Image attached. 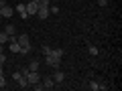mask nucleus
<instances>
[{"instance_id": "dca6fc26", "label": "nucleus", "mask_w": 122, "mask_h": 91, "mask_svg": "<svg viewBox=\"0 0 122 91\" xmlns=\"http://www.w3.org/2000/svg\"><path fill=\"white\" fill-rule=\"evenodd\" d=\"M10 41V35H6L4 30H2V32H0V45H4V43H8Z\"/></svg>"}, {"instance_id": "39448f33", "label": "nucleus", "mask_w": 122, "mask_h": 91, "mask_svg": "<svg viewBox=\"0 0 122 91\" xmlns=\"http://www.w3.org/2000/svg\"><path fill=\"white\" fill-rule=\"evenodd\" d=\"M25 77H26V81H29V85H35V83H39V81H41L39 71H29V73H26Z\"/></svg>"}, {"instance_id": "c85d7f7f", "label": "nucleus", "mask_w": 122, "mask_h": 91, "mask_svg": "<svg viewBox=\"0 0 122 91\" xmlns=\"http://www.w3.org/2000/svg\"><path fill=\"white\" fill-rule=\"evenodd\" d=\"M33 2H37V4H39V0H33Z\"/></svg>"}, {"instance_id": "a211bd4d", "label": "nucleus", "mask_w": 122, "mask_h": 91, "mask_svg": "<svg viewBox=\"0 0 122 91\" xmlns=\"http://www.w3.org/2000/svg\"><path fill=\"white\" fill-rule=\"evenodd\" d=\"M39 6H43V8H49V6H51V0H39Z\"/></svg>"}, {"instance_id": "6ab92c4d", "label": "nucleus", "mask_w": 122, "mask_h": 91, "mask_svg": "<svg viewBox=\"0 0 122 91\" xmlns=\"http://www.w3.org/2000/svg\"><path fill=\"white\" fill-rule=\"evenodd\" d=\"M41 53H43V55H49V53H51V47H49V45H43V47H41Z\"/></svg>"}, {"instance_id": "c756f323", "label": "nucleus", "mask_w": 122, "mask_h": 91, "mask_svg": "<svg viewBox=\"0 0 122 91\" xmlns=\"http://www.w3.org/2000/svg\"><path fill=\"white\" fill-rule=\"evenodd\" d=\"M0 18H2V16H0Z\"/></svg>"}, {"instance_id": "423d86ee", "label": "nucleus", "mask_w": 122, "mask_h": 91, "mask_svg": "<svg viewBox=\"0 0 122 91\" xmlns=\"http://www.w3.org/2000/svg\"><path fill=\"white\" fill-rule=\"evenodd\" d=\"M12 14H14V8L10 4H4L2 8H0V16H2V18H10Z\"/></svg>"}, {"instance_id": "5701e85b", "label": "nucleus", "mask_w": 122, "mask_h": 91, "mask_svg": "<svg viewBox=\"0 0 122 91\" xmlns=\"http://www.w3.org/2000/svg\"><path fill=\"white\" fill-rule=\"evenodd\" d=\"M20 71H14V73H12V79H14V81H18V79H20Z\"/></svg>"}, {"instance_id": "7ed1b4c3", "label": "nucleus", "mask_w": 122, "mask_h": 91, "mask_svg": "<svg viewBox=\"0 0 122 91\" xmlns=\"http://www.w3.org/2000/svg\"><path fill=\"white\" fill-rule=\"evenodd\" d=\"M16 43L20 45L22 49H29V51H33V47H30V39H29V35H20V36H16Z\"/></svg>"}, {"instance_id": "4be33fe9", "label": "nucleus", "mask_w": 122, "mask_h": 91, "mask_svg": "<svg viewBox=\"0 0 122 91\" xmlns=\"http://www.w3.org/2000/svg\"><path fill=\"white\" fill-rule=\"evenodd\" d=\"M49 12H51V14H57V12H59V8H57V6H49Z\"/></svg>"}, {"instance_id": "a878e982", "label": "nucleus", "mask_w": 122, "mask_h": 91, "mask_svg": "<svg viewBox=\"0 0 122 91\" xmlns=\"http://www.w3.org/2000/svg\"><path fill=\"white\" fill-rule=\"evenodd\" d=\"M0 75H4V65H0Z\"/></svg>"}, {"instance_id": "393cba45", "label": "nucleus", "mask_w": 122, "mask_h": 91, "mask_svg": "<svg viewBox=\"0 0 122 91\" xmlns=\"http://www.w3.org/2000/svg\"><path fill=\"white\" fill-rule=\"evenodd\" d=\"M98 4H100L102 8H104V6H108V0H98Z\"/></svg>"}, {"instance_id": "412c9836", "label": "nucleus", "mask_w": 122, "mask_h": 91, "mask_svg": "<svg viewBox=\"0 0 122 91\" xmlns=\"http://www.w3.org/2000/svg\"><path fill=\"white\" fill-rule=\"evenodd\" d=\"M6 87V79H4V75H0V89H4Z\"/></svg>"}, {"instance_id": "6e6552de", "label": "nucleus", "mask_w": 122, "mask_h": 91, "mask_svg": "<svg viewBox=\"0 0 122 91\" xmlns=\"http://www.w3.org/2000/svg\"><path fill=\"white\" fill-rule=\"evenodd\" d=\"M14 12H18V14H20V18H29V14H26V6L22 4V2L14 6Z\"/></svg>"}, {"instance_id": "cd10ccee", "label": "nucleus", "mask_w": 122, "mask_h": 91, "mask_svg": "<svg viewBox=\"0 0 122 91\" xmlns=\"http://www.w3.org/2000/svg\"><path fill=\"white\" fill-rule=\"evenodd\" d=\"M0 53H4V45H0Z\"/></svg>"}, {"instance_id": "ddd939ff", "label": "nucleus", "mask_w": 122, "mask_h": 91, "mask_svg": "<svg viewBox=\"0 0 122 91\" xmlns=\"http://www.w3.org/2000/svg\"><path fill=\"white\" fill-rule=\"evenodd\" d=\"M8 47H10V51H12V53H18V51H20V45H18L16 41H10Z\"/></svg>"}, {"instance_id": "0eeeda50", "label": "nucleus", "mask_w": 122, "mask_h": 91, "mask_svg": "<svg viewBox=\"0 0 122 91\" xmlns=\"http://www.w3.org/2000/svg\"><path fill=\"white\" fill-rule=\"evenodd\" d=\"M53 81H55V83H63V81H65V73H63L59 67L53 69Z\"/></svg>"}, {"instance_id": "f8f14e48", "label": "nucleus", "mask_w": 122, "mask_h": 91, "mask_svg": "<svg viewBox=\"0 0 122 91\" xmlns=\"http://www.w3.org/2000/svg\"><path fill=\"white\" fill-rule=\"evenodd\" d=\"M49 55H53V57H59V59H63L65 51H63V49H51V53H49Z\"/></svg>"}, {"instance_id": "4468645a", "label": "nucleus", "mask_w": 122, "mask_h": 91, "mask_svg": "<svg viewBox=\"0 0 122 91\" xmlns=\"http://www.w3.org/2000/svg\"><path fill=\"white\" fill-rule=\"evenodd\" d=\"M29 71H39V61H37V59H33L29 63Z\"/></svg>"}, {"instance_id": "b1692460", "label": "nucleus", "mask_w": 122, "mask_h": 91, "mask_svg": "<svg viewBox=\"0 0 122 91\" xmlns=\"http://www.w3.org/2000/svg\"><path fill=\"white\" fill-rule=\"evenodd\" d=\"M4 63H6V55H4V53H0V65H4Z\"/></svg>"}, {"instance_id": "2eb2a0df", "label": "nucleus", "mask_w": 122, "mask_h": 91, "mask_svg": "<svg viewBox=\"0 0 122 91\" xmlns=\"http://www.w3.org/2000/svg\"><path fill=\"white\" fill-rule=\"evenodd\" d=\"M16 83H18V85L22 87V89H25V87H30V85H29V81H26V77H25V75H20V79H18Z\"/></svg>"}, {"instance_id": "9d476101", "label": "nucleus", "mask_w": 122, "mask_h": 91, "mask_svg": "<svg viewBox=\"0 0 122 91\" xmlns=\"http://www.w3.org/2000/svg\"><path fill=\"white\" fill-rule=\"evenodd\" d=\"M55 85H57V83L53 81V77H45L43 79V89H53Z\"/></svg>"}, {"instance_id": "f03ea898", "label": "nucleus", "mask_w": 122, "mask_h": 91, "mask_svg": "<svg viewBox=\"0 0 122 91\" xmlns=\"http://www.w3.org/2000/svg\"><path fill=\"white\" fill-rule=\"evenodd\" d=\"M87 89L90 91H100V89H106V85L100 79H92V81H87Z\"/></svg>"}, {"instance_id": "9b49d317", "label": "nucleus", "mask_w": 122, "mask_h": 91, "mask_svg": "<svg viewBox=\"0 0 122 91\" xmlns=\"http://www.w3.org/2000/svg\"><path fill=\"white\" fill-rule=\"evenodd\" d=\"M4 32H6V35H10V36L16 35V26H14V24H6L4 26Z\"/></svg>"}, {"instance_id": "bb28decb", "label": "nucleus", "mask_w": 122, "mask_h": 91, "mask_svg": "<svg viewBox=\"0 0 122 91\" xmlns=\"http://www.w3.org/2000/svg\"><path fill=\"white\" fill-rule=\"evenodd\" d=\"M6 4V2H4V0H0V8H2V6H4Z\"/></svg>"}, {"instance_id": "20e7f679", "label": "nucleus", "mask_w": 122, "mask_h": 91, "mask_svg": "<svg viewBox=\"0 0 122 91\" xmlns=\"http://www.w3.org/2000/svg\"><path fill=\"white\" fill-rule=\"evenodd\" d=\"M25 6H26V14H29V16H37V10H39V4H37V2L29 0Z\"/></svg>"}, {"instance_id": "aec40b11", "label": "nucleus", "mask_w": 122, "mask_h": 91, "mask_svg": "<svg viewBox=\"0 0 122 91\" xmlns=\"http://www.w3.org/2000/svg\"><path fill=\"white\" fill-rule=\"evenodd\" d=\"M35 91H43V83H35V85H30Z\"/></svg>"}, {"instance_id": "f257e3e1", "label": "nucleus", "mask_w": 122, "mask_h": 91, "mask_svg": "<svg viewBox=\"0 0 122 91\" xmlns=\"http://www.w3.org/2000/svg\"><path fill=\"white\" fill-rule=\"evenodd\" d=\"M45 63H47L51 69H57V67H61V59H59V57H53V55H45Z\"/></svg>"}, {"instance_id": "f3484780", "label": "nucleus", "mask_w": 122, "mask_h": 91, "mask_svg": "<svg viewBox=\"0 0 122 91\" xmlns=\"http://www.w3.org/2000/svg\"><path fill=\"white\" fill-rule=\"evenodd\" d=\"M87 53H90L92 57H98V53H100V51H98V47H94V45H90V47H87Z\"/></svg>"}, {"instance_id": "1a4fd4ad", "label": "nucleus", "mask_w": 122, "mask_h": 91, "mask_svg": "<svg viewBox=\"0 0 122 91\" xmlns=\"http://www.w3.org/2000/svg\"><path fill=\"white\" fill-rule=\"evenodd\" d=\"M49 14H51V12H49V8H43V6H39V10H37V16H39L41 20H47Z\"/></svg>"}]
</instances>
